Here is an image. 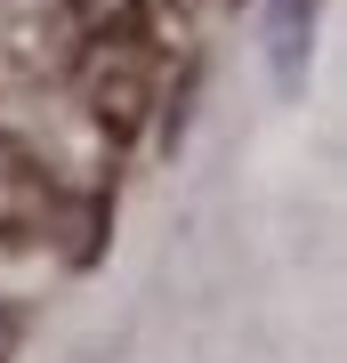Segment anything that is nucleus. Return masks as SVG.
<instances>
[{
  "label": "nucleus",
  "mask_w": 347,
  "mask_h": 363,
  "mask_svg": "<svg viewBox=\"0 0 347 363\" xmlns=\"http://www.w3.org/2000/svg\"><path fill=\"white\" fill-rule=\"evenodd\" d=\"M57 234V169L40 162L33 138L0 130V259L40 250Z\"/></svg>",
  "instance_id": "f03ea898"
},
{
  "label": "nucleus",
  "mask_w": 347,
  "mask_h": 363,
  "mask_svg": "<svg viewBox=\"0 0 347 363\" xmlns=\"http://www.w3.org/2000/svg\"><path fill=\"white\" fill-rule=\"evenodd\" d=\"M16 339H25V307H0V363H16Z\"/></svg>",
  "instance_id": "39448f33"
},
{
  "label": "nucleus",
  "mask_w": 347,
  "mask_h": 363,
  "mask_svg": "<svg viewBox=\"0 0 347 363\" xmlns=\"http://www.w3.org/2000/svg\"><path fill=\"white\" fill-rule=\"evenodd\" d=\"M138 9L145 0H73L81 33H121V25H138Z\"/></svg>",
  "instance_id": "20e7f679"
},
{
  "label": "nucleus",
  "mask_w": 347,
  "mask_h": 363,
  "mask_svg": "<svg viewBox=\"0 0 347 363\" xmlns=\"http://www.w3.org/2000/svg\"><path fill=\"white\" fill-rule=\"evenodd\" d=\"M154 97H162V57H154V40H138V33H97L89 40V57H81V105H89V121L114 145H129L145 130V113H154Z\"/></svg>",
  "instance_id": "f257e3e1"
},
{
  "label": "nucleus",
  "mask_w": 347,
  "mask_h": 363,
  "mask_svg": "<svg viewBox=\"0 0 347 363\" xmlns=\"http://www.w3.org/2000/svg\"><path fill=\"white\" fill-rule=\"evenodd\" d=\"M307 33H315V0H275V73H283V81H299Z\"/></svg>",
  "instance_id": "7ed1b4c3"
}]
</instances>
